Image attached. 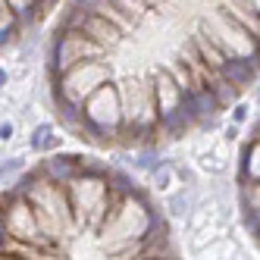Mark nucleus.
Segmentation results:
<instances>
[{"instance_id":"nucleus-5","label":"nucleus","mask_w":260,"mask_h":260,"mask_svg":"<svg viewBox=\"0 0 260 260\" xmlns=\"http://www.w3.org/2000/svg\"><path fill=\"white\" fill-rule=\"evenodd\" d=\"M248 116H251V110H248V104H235L232 107V119H235V125H241V122H248Z\"/></svg>"},{"instance_id":"nucleus-6","label":"nucleus","mask_w":260,"mask_h":260,"mask_svg":"<svg viewBox=\"0 0 260 260\" xmlns=\"http://www.w3.org/2000/svg\"><path fill=\"white\" fill-rule=\"evenodd\" d=\"M257 101H260V82H257Z\"/></svg>"},{"instance_id":"nucleus-2","label":"nucleus","mask_w":260,"mask_h":260,"mask_svg":"<svg viewBox=\"0 0 260 260\" xmlns=\"http://www.w3.org/2000/svg\"><path fill=\"white\" fill-rule=\"evenodd\" d=\"M0 260H182L154 194L113 163L47 154L0 191Z\"/></svg>"},{"instance_id":"nucleus-3","label":"nucleus","mask_w":260,"mask_h":260,"mask_svg":"<svg viewBox=\"0 0 260 260\" xmlns=\"http://www.w3.org/2000/svg\"><path fill=\"white\" fill-rule=\"evenodd\" d=\"M235 204L248 238L260 248V116L248 125L235 157Z\"/></svg>"},{"instance_id":"nucleus-4","label":"nucleus","mask_w":260,"mask_h":260,"mask_svg":"<svg viewBox=\"0 0 260 260\" xmlns=\"http://www.w3.org/2000/svg\"><path fill=\"white\" fill-rule=\"evenodd\" d=\"M53 7L57 0H0V53L41 25Z\"/></svg>"},{"instance_id":"nucleus-1","label":"nucleus","mask_w":260,"mask_h":260,"mask_svg":"<svg viewBox=\"0 0 260 260\" xmlns=\"http://www.w3.org/2000/svg\"><path fill=\"white\" fill-rule=\"evenodd\" d=\"M260 79V0H69L47 44L50 107L104 151L216 125Z\"/></svg>"}]
</instances>
